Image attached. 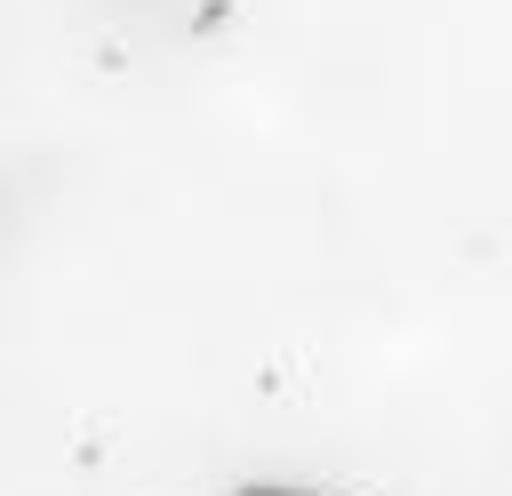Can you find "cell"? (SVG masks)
<instances>
[{
	"label": "cell",
	"instance_id": "1",
	"mask_svg": "<svg viewBox=\"0 0 512 496\" xmlns=\"http://www.w3.org/2000/svg\"><path fill=\"white\" fill-rule=\"evenodd\" d=\"M240 496H312V488H272V480H256V488H240Z\"/></svg>",
	"mask_w": 512,
	"mask_h": 496
}]
</instances>
